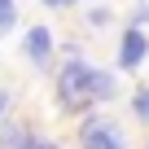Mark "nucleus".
I'll use <instances>...</instances> for the list:
<instances>
[{"label":"nucleus","mask_w":149,"mask_h":149,"mask_svg":"<svg viewBox=\"0 0 149 149\" xmlns=\"http://www.w3.org/2000/svg\"><path fill=\"white\" fill-rule=\"evenodd\" d=\"M145 149H149V145H145Z\"/></svg>","instance_id":"obj_11"},{"label":"nucleus","mask_w":149,"mask_h":149,"mask_svg":"<svg viewBox=\"0 0 149 149\" xmlns=\"http://www.w3.org/2000/svg\"><path fill=\"white\" fill-rule=\"evenodd\" d=\"M114 92H118V79L110 70H92V101H114Z\"/></svg>","instance_id":"obj_6"},{"label":"nucleus","mask_w":149,"mask_h":149,"mask_svg":"<svg viewBox=\"0 0 149 149\" xmlns=\"http://www.w3.org/2000/svg\"><path fill=\"white\" fill-rule=\"evenodd\" d=\"M26 145H31V127H22V123L0 127V149H26Z\"/></svg>","instance_id":"obj_5"},{"label":"nucleus","mask_w":149,"mask_h":149,"mask_svg":"<svg viewBox=\"0 0 149 149\" xmlns=\"http://www.w3.org/2000/svg\"><path fill=\"white\" fill-rule=\"evenodd\" d=\"M9 101H13V97H9V88H0V118L9 114Z\"/></svg>","instance_id":"obj_9"},{"label":"nucleus","mask_w":149,"mask_h":149,"mask_svg":"<svg viewBox=\"0 0 149 149\" xmlns=\"http://www.w3.org/2000/svg\"><path fill=\"white\" fill-rule=\"evenodd\" d=\"M79 145H84V149H123V132H118L114 118L92 114V118H84V127H79Z\"/></svg>","instance_id":"obj_2"},{"label":"nucleus","mask_w":149,"mask_h":149,"mask_svg":"<svg viewBox=\"0 0 149 149\" xmlns=\"http://www.w3.org/2000/svg\"><path fill=\"white\" fill-rule=\"evenodd\" d=\"M145 57H149L145 31H140V26H127V31H123V44H118V70H136Z\"/></svg>","instance_id":"obj_4"},{"label":"nucleus","mask_w":149,"mask_h":149,"mask_svg":"<svg viewBox=\"0 0 149 149\" xmlns=\"http://www.w3.org/2000/svg\"><path fill=\"white\" fill-rule=\"evenodd\" d=\"M92 70L97 66H88L79 53L70 48V61L57 70V105L66 114H84L88 105H97L92 101Z\"/></svg>","instance_id":"obj_1"},{"label":"nucleus","mask_w":149,"mask_h":149,"mask_svg":"<svg viewBox=\"0 0 149 149\" xmlns=\"http://www.w3.org/2000/svg\"><path fill=\"white\" fill-rule=\"evenodd\" d=\"M26 149H57V145H53V140H44V136H31V145H26Z\"/></svg>","instance_id":"obj_8"},{"label":"nucleus","mask_w":149,"mask_h":149,"mask_svg":"<svg viewBox=\"0 0 149 149\" xmlns=\"http://www.w3.org/2000/svg\"><path fill=\"white\" fill-rule=\"evenodd\" d=\"M22 48H26V57H31L35 70H48L53 66V31L48 26H31L26 40H22Z\"/></svg>","instance_id":"obj_3"},{"label":"nucleus","mask_w":149,"mask_h":149,"mask_svg":"<svg viewBox=\"0 0 149 149\" xmlns=\"http://www.w3.org/2000/svg\"><path fill=\"white\" fill-rule=\"evenodd\" d=\"M48 9H66V5H74V0H44Z\"/></svg>","instance_id":"obj_10"},{"label":"nucleus","mask_w":149,"mask_h":149,"mask_svg":"<svg viewBox=\"0 0 149 149\" xmlns=\"http://www.w3.org/2000/svg\"><path fill=\"white\" fill-rule=\"evenodd\" d=\"M132 114H136L140 123H149V88H136V92H132Z\"/></svg>","instance_id":"obj_7"}]
</instances>
